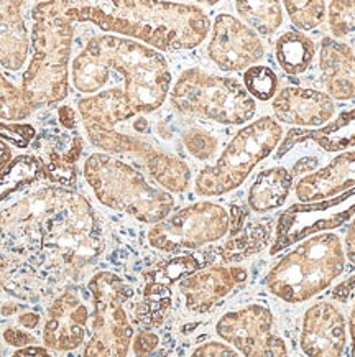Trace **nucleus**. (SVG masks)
Instances as JSON below:
<instances>
[{"label": "nucleus", "mask_w": 355, "mask_h": 357, "mask_svg": "<svg viewBox=\"0 0 355 357\" xmlns=\"http://www.w3.org/2000/svg\"><path fill=\"white\" fill-rule=\"evenodd\" d=\"M102 252L101 218L72 188L40 186L0 211V285L20 300L79 282Z\"/></svg>", "instance_id": "nucleus-1"}, {"label": "nucleus", "mask_w": 355, "mask_h": 357, "mask_svg": "<svg viewBox=\"0 0 355 357\" xmlns=\"http://www.w3.org/2000/svg\"><path fill=\"white\" fill-rule=\"evenodd\" d=\"M2 340L6 341V344L17 347V349H20V347L31 346V344H38L36 336H33L30 331H24V329L15 328V326H8L3 329Z\"/></svg>", "instance_id": "nucleus-38"}, {"label": "nucleus", "mask_w": 355, "mask_h": 357, "mask_svg": "<svg viewBox=\"0 0 355 357\" xmlns=\"http://www.w3.org/2000/svg\"><path fill=\"white\" fill-rule=\"evenodd\" d=\"M26 0H0V25L25 22L24 7Z\"/></svg>", "instance_id": "nucleus-37"}, {"label": "nucleus", "mask_w": 355, "mask_h": 357, "mask_svg": "<svg viewBox=\"0 0 355 357\" xmlns=\"http://www.w3.org/2000/svg\"><path fill=\"white\" fill-rule=\"evenodd\" d=\"M49 352L52 349H48L47 346L43 344H31V346H26V347H20V349H17L13 354L15 356H29V354H42V356H49Z\"/></svg>", "instance_id": "nucleus-43"}, {"label": "nucleus", "mask_w": 355, "mask_h": 357, "mask_svg": "<svg viewBox=\"0 0 355 357\" xmlns=\"http://www.w3.org/2000/svg\"><path fill=\"white\" fill-rule=\"evenodd\" d=\"M293 175L283 167H273L258 173L248 190L250 209L258 214L275 211L288 199Z\"/></svg>", "instance_id": "nucleus-24"}, {"label": "nucleus", "mask_w": 355, "mask_h": 357, "mask_svg": "<svg viewBox=\"0 0 355 357\" xmlns=\"http://www.w3.org/2000/svg\"><path fill=\"white\" fill-rule=\"evenodd\" d=\"M170 102L183 116L221 126H244L257 112L255 99L242 82L201 68L181 73L170 91Z\"/></svg>", "instance_id": "nucleus-7"}, {"label": "nucleus", "mask_w": 355, "mask_h": 357, "mask_svg": "<svg viewBox=\"0 0 355 357\" xmlns=\"http://www.w3.org/2000/svg\"><path fill=\"white\" fill-rule=\"evenodd\" d=\"M347 344V324L336 305L320 301L303 318L299 346L306 356L338 357Z\"/></svg>", "instance_id": "nucleus-18"}, {"label": "nucleus", "mask_w": 355, "mask_h": 357, "mask_svg": "<svg viewBox=\"0 0 355 357\" xmlns=\"http://www.w3.org/2000/svg\"><path fill=\"white\" fill-rule=\"evenodd\" d=\"M273 324L275 319L267 306L248 305L221 317L216 333L247 357L288 356V347L278 334L273 333Z\"/></svg>", "instance_id": "nucleus-13"}, {"label": "nucleus", "mask_w": 355, "mask_h": 357, "mask_svg": "<svg viewBox=\"0 0 355 357\" xmlns=\"http://www.w3.org/2000/svg\"><path fill=\"white\" fill-rule=\"evenodd\" d=\"M355 216V186L332 198L291 206L276 222V236L270 254L275 255L286 247L320 232L344 226Z\"/></svg>", "instance_id": "nucleus-12"}, {"label": "nucleus", "mask_w": 355, "mask_h": 357, "mask_svg": "<svg viewBox=\"0 0 355 357\" xmlns=\"http://www.w3.org/2000/svg\"><path fill=\"white\" fill-rule=\"evenodd\" d=\"M239 351L230 344H224V342L209 341L204 344L198 346L193 351V356H206V357H222V356H237Z\"/></svg>", "instance_id": "nucleus-39"}, {"label": "nucleus", "mask_w": 355, "mask_h": 357, "mask_svg": "<svg viewBox=\"0 0 355 357\" xmlns=\"http://www.w3.org/2000/svg\"><path fill=\"white\" fill-rule=\"evenodd\" d=\"M321 81L332 99H355V53L349 45L322 38L320 53Z\"/></svg>", "instance_id": "nucleus-21"}, {"label": "nucleus", "mask_w": 355, "mask_h": 357, "mask_svg": "<svg viewBox=\"0 0 355 357\" xmlns=\"http://www.w3.org/2000/svg\"><path fill=\"white\" fill-rule=\"evenodd\" d=\"M230 216L224 206L212 201H199L150 227L147 239L153 249L166 254H180L214 244L229 234Z\"/></svg>", "instance_id": "nucleus-10"}, {"label": "nucleus", "mask_w": 355, "mask_h": 357, "mask_svg": "<svg viewBox=\"0 0 355 357\" xmlns=\"http://www.w3.org/2000/svg\"><path fill=\"white\" fill-rule=\"evenodd\" d=\"M309 140L317 144L324 152H342L345 149L355 146V109L342 112L336 121L327 122L316 129L290 130L276 155L281 158L291 146Z\"/></svg>", "instance_id": "nucleus-23"}, {"label": "nucleus", "mask_w": 355, "mask_h": 357, "mask_svg": "<svg viewBox=\"0 0 355 357\" xmlns=\"http://www.w3.org/2000/svg\"><path fill=\"white\" fill-rule=\"evenodd\" d=\"M89 310L74 288L66 287L49 305L45 319L43 346L56 352H70L84 344L89 328Z\"/></svg>", "instance_id": "nucleus-16"}, {"label": "nucleus", "mask_w": 355, "mask_h": 357, "mask_svg": "<svg viewBox=\"0 0 355 357\" xmlns=\"http://www.w3.org/2000/svg\"><path fill=\"white\" fill-rule=\"evenodd\" d=\"M355 186V152H344L321 170L309 173L294 186L301 203H314L338 196Z\"/></svg>", "instance_id": "nucleus-20"}, {"label": "nucleus", "mask_w": 355, "mask_h": 357, "mask_svg": "<svg viewBox=\"0 0 355 357\" xmlns=\"http://www.w3.org/2000/svg\"><path fill=\"white\" fill-rule=\"evenodd\" d=\"M186 152L199 162H207L217 152L219 140L211 132L201 129V127H191L181 137Z\"/></svg>", "instance_id": "nucleus-33"}, {"label": "nucleus", "mask_w": 355, "mask_h": 357, "mask_svg": "<svg viewBox=\"0 0 355 357\" xmlns=\"http://www.w3.org/2000/svg\"><path fill=\"white\" fill-rule=\"evenodd\" d=\"M235 10L244 24L263 36L273 35L283 24L281 0H235Z\"/></svg>", "instance_id": "nucleus-28"}, {"label": "nucleus", "mask_w": 355, "mask_h": 357, "mask_svg": "<svg viewBox=\"0 0 355 357\" xmlns=\"http://www.w3.org/2000/svg\"><path fill=\"white\" fill-rule=\"evenodd\" d=\"M194 2L204 3V6H216V3H219L221 0H194Z\"/></svg>", "instance_id": "nucleus-48"}, {"label": "nucleus", "mask_w": 355, "mask_h": 357, "mask_svg": "<svg viewBox=\"0 0 355 357\" xmlns=\"http://www.w3.org/2000/svg\"><path fill=\"white\" fill-rule=\"evenodd\" d=\"M38 129L30 122H15L0 119V140L7 142L13 149L26 150L33 144Z\"/></svg>", "instance_id": "nucleus-35"}, {"label": "nucleus", "mask_w": 355, "mask_h": 357, "mask_svg": "<svg viewBox=\"0 0 355 357\" xmlns=\"http://www.w3.org/2000/svg\"><path fill=\"white\" fill-rule=\"evenodd\" d=\"M283 139V129L273 117H260L247 123L227 144L214 165H207L194 180L198 196H222L247 180L262 160H265Z\"/></svg>", "instance_id": "nucleus-8"}, {"label": "nucleus", "mask_w": 355, "mask_h": 357, "mask_svg": "<svg viewBox=\"0 0 355 357\" xmlns=\"http://www.w3.org/2000/svg\"><path fill=\"white\" fill-rule=\"evenodd\" d=\"M13 146L8 145L7 142L0 140V170H2L3 167H7L8 162L13 158Z\"/></svg>", "instance_id": "nucleus-45"}, {"label": "nucleus", "mask_w": 355, "mask_h": 357, "mask_svg": "<svg viewBox=\"0 0 355 357\" xmlns=\"http://www.w3.org/2000/svg\"><path fill=\"white\" fill-rule=\"evenodd\" d=\"M354 287H355V275L350 278L349 282H345V283H342V285H339L338 288H336L334 295H332V296L340 300V301H345V300H347V296L350 295V291L354 290Z\"/></svg>", "instance_id": "nucleus-44"}, {"label": "nucleus", "mask_w": 355, "mask_h": 357, "mask_svg": "<svg viewBox=\"0 0 355 357\" xmlns=\"http://www.w3.org/2000/svg\"><path fill=\"white\" fill-rule=\"evenodd\" d=\"M345 259L339 236L331 231L313 234L268 272L265 287L286 303H303L331 287L344 272Z\"/></svg>", "instance_id": "nucleus-6"}, {"label": "nucleus", "mask_w": 355, "mask_h": 357, "mask_svg": "<svg viewBox=\"0 0 355 357\" xmlns=\"http://www.w3.org/2000/svg\"><path fill=\"white\" fill-rule=\"evenodd\" d=\"M74 35V24L66 18L31 12L30 61L22 73L20 89L36 111L58 107L70 94Z\"/></svg>", "instance_id": "nucleus-3"}, {"label": "nucleus", "mask_w": 355, "mask_h": 357, "mask_svg": "<svg viewBox=\"0 0 355 357\" xmlns=\"http://www.w3.org/2000/svg\"><path fill=\"white\" fill-rule=\"evenodd\" d=\"M273 114L280 122L316 129L334 116V99L327 93L308 88H285L273 98Z\"/></svg>", "instance_id": "nucleus-19"}, {"label": "nucleus", "mask_w": 355, "mask_h": 357, "mask_svg": "<svg viewBox=\"0 0 355 357\" xmlns=\"http://www.w3.org/2000/svg\"><path fill=\"white\" fill-rule=\"evenodd\" d=\"M45 180L43 165L36 155L22 153L13 157L7 167L0 170V203L10 199L31 185Z\"/></svg>", "instance_id": "nucleus-26"}, {"label": "nucleus", "mask_w": 355, "mask_h": 357, "mask_svg": "<svg viewBox=\"0 0 355 357\" xmlns=\"http://www.w3.org/2000/svg\"><path fill=\"white\" fill-rule=\"evenodd\" d=\"M84 137L79 129L68 130L56 119L38 129L30 149L43 165L45 180L53 185L74 188L77 185V163L84 152Z\"/></svg>", "instance_id": "nucleus-15"}, {"label": "nucleus", "mask_w": 355, "mask_h": 357, "mask_svg": "<svg viewBox=\"0 0 355 357\" xmlns=\"http://www.w3.org/2000/svg\"><path fill=\"white\" fill-rule=\"evenodd\" d=\"M283 7L291 24L301 31L314 30L326 18L324 0H283Z\"/></svg>", "instance_id": "nucleus-31"}, {"label": "nucleus", "mask_w": 355, "mask_h": 357, "mask_svg": "<svg viewBox=\"0 0 355 357\" xmlns=\"http://www.w3.org/2000/svg\"><path fill=\"white\" fill-rule=\"evenodd\" d=\"M31 40L25 22L0 25V68L18 73L30 56Z\"/></svg>", "instance_id": "nucleus-29"}, {"label": "nucleus", "mask_w": 355, "mask_h": 357, "mask_svg": "<svg viewBox=\"0 0 355 357\" xmlns=\"http://www.w3.org/2000/svg\"><path fill=\"white\" fill-rule=\"evenodd\" d=\"M0 349H2V340H0Z\"/></svg>", "instance_id": "nucleus-49"}, {"label": "nucleus", "mask_w": 355, "mask_h": 357, "mask_svg": "<svg viewBox=\"0 0 355 357\" xmlns=\"http://www.w3.org/2000/svg\"><path fill=\"white\" fill-rule=\"evenodd\" d=\"M271 237L270 221H253L244 224L239 231L230 234L219 249H216L222 264H239L263 250Z\"/></svg>", "instance_id": "nucleus-25"}, {"label": "nucleus", "mask_w": 355, "mask_h": 357, "mask_svg": "<svg viewBox=\"0 0 355 357\" xmlns=\"http://www.w3.org/2000/svg\"><path fill=\"white\" fill-rule=\"evenodd\" d=\"M83 175L99 203L143 224L161 221L175 208L173 193L152 185L142 172L117 155L90 153L84 160Z\"/></svg>", "instance_id": "nucleus-4"}, {"label": "nucleus", "mask_w": 355, "mask_h": 357, "mask_svg": "<svg viewBox=\"0 0 355 357\" xmlns=\"http://www.w3.org/2000/svg\"><path fill=\"white\" fill-rule=\"evenodd\" d=\"M327 22L336 38L355 33V0H332L327 10Z\"/></svg>", "instance_id": "nucleus-34"}, {"label": "nucleus", "mask_w": 355, "mask_h": 357, "mask_svg": "<svg viewBox=\"0 0 355 357\" xmlns=\"http://www.w3.org/2000/svg\"><path fill=\"white\" fill-rule=\"evenodd\" d=\"M93 313L89 317L90 336L84 344V356H127L134 340V324L129 319L125 303L134 290L116 273L97 272L88 283Z\"/></svg>", "instance_id": "nucleus-9"}, {"label": "nucleus", "mask_w": 355, "mask_h": 357, "mask_svg": "<svg viewBox=\"0 0 355 357\" xmlns=\"http://www.w3.org/2000/svg\"><path fill=\"white\" fill-rule=\"evenodd\" d=\"M35 112L36 107L24 94L20 86H15L0 73V119L22 122Z\"/></svg>", "instance_id": "nucleus-30"}, {"label": "nucleus", "mask_w": 355, "mask_h": 357, "mask_svg": "<svg viewBox=\"0 0 355 357\" xmlns=\"http://www.w3.org/2000/svg\"><path fill=\"white\" fill-rule=\"evenodd\" d=\"M350 340H352V356H355V303L352 308V314H350Z\"/></svg>", "instance_id": "nucleus-47"}, {"label": "nucleus", "mask_w": 355, "mask_h": 357, "mask_svg": "<svg viewBox=\"0 0 355 357\" xmlns=\"http://www.w3.org/2000/svg\"><path fill=\"white\" fill-rule=\"evenodd\" d=\"M242 84L253 99L270 100L278 93L280 81L271 68L253 65L245 70Z\"/></svg>", "instance_id": "nucleus-32"}, {"label": "nucleus", "mask_w": 355, "mask_h": 357, "mask_svg": "<svg viewBox=\"0 0 355 357\" xmlns=\"http://www.w3.org/2000/svg\"><path fill=\"white\" fill-rule=\"evenodd\" d=\"M106 71L124 79V93L139 116L158 111L171 91V73L166 58L148 45L112 33L88 40Z\"/></svg>", "instance_id": "nucleus-5"}, {"label": "nucleus", "mask_w": 355, "mask_h": 357, "mask_svg": "<svg viewBox=\"0 0 355 357\" xmlns=\"http://www.w3.org/2000/svg\"><path fill=\"white\" fill-rule=\"evenodd\" d=\"M345 257L355 265V218L350 222L347 234H345Z\"/></svg>", "instance_id": "nucleus-42"}, {"label": "nucleus", "mask_w": 355, "mask_h": 357, "mask_svg": "<svg viewBox=\"0 0 355 357\" xmlns=\"http://www.w3.org/2000/svg\"><path fill=\"white\" fill-rule=\"evenodd\" d=\"M248 270L239 265H206L178 283L186 310L194 314L211 311L237 287L247 282Z\"/></svg>", "instance_id": "nucleus-17"}, {"label": "nucleus", "mask_w": 355, "mask_h": 357, "mask_svg": "<svg viewBox=\"0 0 355 357\" xmlns=\"http://www.w3.org/2000/svg\"><path fill=\"white\" fill-rule=\"evenodd\" d=\"M160 346V336L157 333L150 331V329H142L136 334H134L132 340V349H134L135 356H148Z\"/></svg>", "instance_id": "nucleus-36"}, {"label": "nucleus", "mask_w": 355, "mask_h": 357, "mask_svg": "<svg viewBox=\"0 0 355 357\" xmlns=\"http://www.w3.org/2000/svg\"><path fill=\"white\" fill-rule=\"evenodd\" d=\"M31 12L90 24L158 52L193 50L211 31V20L203 8L166 0H40Z\"/></svg>", "instance_id": "nucleus-2"}, {"label": "nucleus", "mask_w": 355, "mask_h": 357, "mask_svg": "<svg viewBox=\"0 0 355 357\" xmlns=\"http://www.w3.org/2000/svg\"><path fill=\"white\" fill-rule=\"evenodd\" d=\"M275 56L281 70L288 75H303L316 56V45L304 31L290 30L278 36L275 45Z\"/></svg>", "instance_id": "nucleus-27"}, {"label": "nucleus", "mask_w": 355, "mask_h": 357, "mask_svg": "<svg viewBox=\"0 0 355 357\" xmlns=\"http://www.w3.org/2000/svg\"><path fill=\"white\" fill-rule=\"evenodd\" d=\"M26 310V305H15V303H6L0 310V314L2 317H12V314L18 313V311H24Z\"/></svg>", "instance_id": "nucleus-46"}, {"label": "nucleus", "mask_w": 355, "mask_h": 357, "mask_svg": "<svg viewBox=\"0 0 355 357\" xmlns=\"http://www.w3.org/2000/svg\"><path fill=\"white\" fill-rule=\"evenodd\" d=\"M89 144L106 153L124 155L139 160L148 175L170 193H184L191 186V170L181 158L158 149L142 137L124 134L116 129L84 127Z\"/></svg>", "instance_id": "nucleus-11"}, {"label": "nucleus", "mask_w": 355, "mask_h": 357, "mask_svg": "<svg viewBox=\"0 0 355 357\" xmlns=\"http://www.w3.org/2000/svg\"><path fill=\"white\" fill-rule=\"evenodd\" d=\"M77 112L83 127L90 126L102 129H116L118 123L139 116L120 88H111L83 98L77 102Z\"/></svg>", "instance_id": "nucleus-22"}, {"label": "nucleus", "mask_w": 355, "mask_h": 357, "mask_svg": "<svg viewBox=\"0 0 355 357\" xmlns=\"http://www.w3.org/2000/svg\"><path fill=\"white\" fill-rule=\"evenodd\" d=\"M56 121L59 122V126L68 130H76L81 126L79 112L70 104H59L56 109Z\"/></svg>", "instance_id": "nucleus-40"}, {"label": "nucleus", "mask_w": 355, "mask_h": 357, "mask_svg": "<svg viewBox=\"0 0 355 357\" xmlns=\"http://www.w3.org/2000/svg\"><path fill=\"white\" fill-rule=\"evenodd\" d=\"M207 56L226 73L244 71L257 65L265 56L260 35L230 13H219L214 18Z\"/></svg>", "instance_id": "nucleus-14"}, {"label": "nucleus", "mask_w": 355, "mask_h": 357, "mask_svg": "<svg viewBox=\"0 0 355 357\" xmlns=\"http://www.w3.org/2000/svg\"><path fill=\"white\" fill-rule=\"evenodd\" d=\"M17 324L20 328L30 329V331H33V329H36L40 326V324H42V317H40L38 313H35V311L26 310V311H24V313L18 314Z\"/></svg>", "instance_id": "nucleus-41"}]
</instances>
